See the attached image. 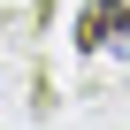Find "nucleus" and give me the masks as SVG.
<instances>
[{
    "mask_svg": "<svg viewBox=\"0 0 130 130\" xmlns=\"http://www.w3.org/2000/svg\"><path fill=\"white\" fill-rule=\"evenodd\" d=\"M77 46L84 54H130V8L122 0H92L77 15Z\"/></svg>",
    "mask_w": 130,
    "mask_h": 130,
    "instance_id": "obj_1",
    "label": "nucleus"
}]
</instances>
